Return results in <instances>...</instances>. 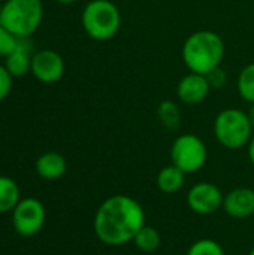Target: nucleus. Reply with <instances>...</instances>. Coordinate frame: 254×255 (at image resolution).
Segmentation results:
<instances>
[{
  "mask_svg": "<svg viewBox=\"0 0 254 255\" xmlns=\"http://www.w3.org/2000/svg\"><path fill=\"white\" fill-rule=\"evenodd\" d=\"M183 61L190 72L207 75L222 66L225 57V42L213 30H199L192 33L181 49Z\"/></svg>",
  "mask_w": 254,
  "mask_h": 255,
  "instance_id": "2",
  "label": "nucleus"
},
{
  "mask_svg": "<svg viewBox=\"0 0 254 255\" xmlns=\"http://www.w3.org/2000/svg\"><path fill=\"white\" fill-rule=\"evenodd\" d=\"M55 1H58V3H61V4H70V3H73V1H76V0H55Z\"/></svg>",
  "mask_w": 254,
  "mask_h": 255,
  "instance_id": "25",
  "label": "nucleus"
},
{
  "mask_svg": "<svg viewBox=\"0 0 254 255\" xmlns=\"http://www.w3.org/2000/svg\"><path fill=\"white\" fill-rule=\"evenodd\" d=\"M93 226L102 244L120 247L132 242L145 226V212L133 197L117 194L99 206Z\"/></svg>",
  "mask_w": 254,
  "mask_h": 255,
  "instance_id": "1",
  "label": "nucleus"
},
{
  "mask_svg": "<svg viewBox=\"0 0 254 255\" xmlns=\"http://www.w3.org/2000/svg\"><path fill=\"white\" fill-rule=\"evenodd\" d=\"M84 31L94 40L112 39L121 27V12L111 0H90L81 15Z\"/></svg>",
  "mask_w": 254,
  "mask_h": 255,
  "instance_id": "3",
  "label": "nucleus"
},
{
  "mask_svg": "<svg viewBox=\"0 0 254 255\" xmlns=\"http://www.w3.org/2000/svg\"><path fill=\"white\" fill-rule=\"evenodd\" d=\"M223 209L232 218H249L254 214V190L240 187L228 193L223 199Z\"/></svg>",
  "mask_w": 254,
  "mask_h": 255,
  "instance_id": "11",
  "label": "nucleus"
},
{
  "mask_svg": "<svg viewBox=\"0 0 254 255\" xmlns=\"http://www.w3.org/2000/svg\"><path fill=\"white\" fill-rule=\"evenodd\" d=\"M43 19L42 0H6L0 13V24L18 39H27Z\"/></svg>",
  "mask_w": 254,
  "mask_h": 255,
  "instance_id": "4",
  "label": "nucleus"
},
{
  "mask_svg": "<svg viewBox=\"0 0 254 255\" xmlns=\"http://www.w3.org/2000/svg\"><path fill=\"white\" fill-rule=\"evenodd\" d=\"M205 76H207V79H208V82H210L211 90H220V88H223V87L226 85V82H228V72H226L222 66L213 69V70H211L210 73H207Z\"/></svg>",
  "mask_w": 254,
  "mask_h": 255,
  "instance_id": "21",
  "label": "nucleus"
},
{
  "mask_svg": "<svg viewBox=\"0 0 254 255\" xmlns=\"http://www.w3.org/2000/svg\"><path fill=\"white\" fill-rule=\"evenodd\" d=\"M225 196L211 182H198L187 193L189 208L199 215H211L223 206Z\"/></svg>",
  "mask_w": 254,
  "mask_h": 255,
  "instance_id": "9",
  "label": "nucleus"
},
{
  "mask_svg": "<svg viewBox=\"0 0 254 255\" xmlns=\"http://www.w3.org/2000/svg\"><path fill=\"white\" fill-rule=\"evenodd\" d=\"M21 200L18 184L7 176H0V214L12 212Z\"/></svg>",
  "mask_w": 254,
  "mask_h": 255,
  "instance_id": "15",
  "label": "nucleus"
},
{
  "mask_svg": "<svg viewBox=\"0 0 254 255\" xmlns=\"http://www.w3.org/2000/svg\"><path fill=\"white\" fill-rule=\"evenodd\" d=\"M45 208L42 202L34 197L21 199L19 203L12 211L13 230L24 238H31L37 235L45 224Z\"/></svg>",
  "mask_w": 254,
  "mask_h": 255,
  "instance_id": "7",
  "label": "nucleus"
},
{
  "mask_svg": "<svg viewBox=\"0 0 254 255\" xmlns=\"http://www.w3.org/2000/svg\"><path fill=\"white\" fill-rule=\"evenodd\" d=\"M12 75L7 72L4 64H0V102L4 100L12 90Z\"/></svg>",
  "mask_w": 254,
  "mask_h": 255,
  "instance_id": "22",
  "label": "nucleus"
},
{
  "mask_svg": "<svg viewBox=\"0 0 254 255\" xmlns=\"http://www.w3.org/2000/svg\"><path fill=\"white\" fill-rule=\"evenodd\" d=\"M184 181H186V173L174 164L165 166L157 173V179H156L157 188L166 194H174L180 191L184 185Z\"/></svg>",
  "mask_w": 254,
  "mask_h": 255,
  "instance_id": "14",
  "label": "nucleus"
},
{
  "mask_svg": "<svg viewBox=\"0 0 254 255\" xmlns=\"http://www.w3.org/2000/svg\"><path fill=\"white\" fill-rule=\"evenodd\" d=\"M237 90L243 100L254 103V63L247 64L238 75Z\"/></svg>",
  "mask_w": 254,
  "mask_h": 255,
  "instance_id": "18",
  "label": "nucleus"
},
{
  "mask_svg": "<svg viewBox=\"0 0 254 255\" xmlns=\"http://www.w3.org/2000/svg\"><path fill=\"white\" fill-rule=\"evenodd\" d=\"M157 118L166 130H177L181 126V109L174 100H163L157 106Z\"/></svg>",
  "mask_w": 254,
  "mask_h": 255,
  "instance_id": "16",
  "label": "nucleus"
},
{
  "mask_svg": "<svg viewBox=\"0 0 254 255\" xmlns=\"http://www.w3.org/2000/svg\"><path fill=\"white\" fill-rule=\"evenodd\" d=\"M31 57L30 48L27 43H24V39H19L18 46L13 52H10L4 60V67L13 78L24 76L31 69Z\"/></svg>",
  "mask_w": 254,
  "mask_h": 255,
  "instance_id": "13",
  "label": "nucleus"
},
{
  "mask_svg": "<svg viewBox=\"0 0 254 255\" xmlns=\"http://www.w3.org/2000/svg\"><path fill=\"white\" fill-rule=\"evenodd\" d=\"M187 255H225V251L219 242L213 239H201L189 248Z\"/></svg>",
  "mask_w": 254,
  "mask_h": 255,
  "instance_id": "19",
  "label": "nucleus"
},
{
  "mask_svg": "<svg viewBox=\"0 0 254 255\" xmlns=\"http://www.w3.org/2000/svg\"><path fill=\"white\" fill-rule=\"evenodd\" d=\"M250 255H254V248H253V250H252V253H250Z\"/></svg>",
  "mask_w": 254,
  "mask_h": 255,
  "instance_id": "27",
  "label": "nucleus"
},
{
  "mask_svg": "<svg viewBox=\"0 0 254 255\" xmlns=\"http://www.w3.org/2000/svg\"><path fill=\"white\" fill-rule=\"evenodd\" d=\"M208 158V149L205 142L192 133L178 136L171 146L172 164L181 169L186 175L201 170Z\"/></svg>",
  "mask_w": 254,
  "mask_h": 255,
  "instance_id": "6",
  "label": "nucleus"
},
{
  "mask_svg": "<svg viewBox=\"0 0 254 255\" xmlns=\"http://www.w3.org/2000/svg\"><path fill=\"white\" fill-rule=\"evenodd\" d=\"M142 253H153L160 247V233L151 226H144L132 241Z\"/></svg>",
  "mask_w": 254,
  "mask_h": 255,
  "instance_id": "17",
  "label": "nucleus"
},
{
  "mask_svg": "<svg viewBox=\"0 0 254 255\" xmlns=\"http://www.w3.org/2000/svg\"><path fill=\"white\" fill-rule=\"evenodd\" d=\"M211 91L210 82L205 75L190 72L177 84V97L184 105L202 103Z\"/></svg>",
  "mask_w": 254,
  "mask_h": 255,
  "instance_id": "10",
  "label": "nucleus"
},
{
  "mask_svg": "<svg viewBox=\"0 0 254 255\" xmlns=\"http://www.w3.org/2000/svg\"><path fill=\"white\" fill-rule=\"evenodd\" d=\"M67 169L66 158L58 152H45L36 160V172L40 178L46 181L60 179Z\"/></svg>",
  "mask_w": 254,
  "mask_h": 255,
  "instance_id": "12",
  "label": "nucleus"
},
{
  "mask_svg": "<svg viewBox=\"0 0 254 255\" xmlns=\"http://www.w3.org/2000/svg\"><path fill=\"white\" fill-rule=\"evenodd\" d=\"M19 39L0 24V57H7L18 46Z\"/></svg>",
  "mask_w": 254,
  "mask_h": 255,
  "instance_id": "20",
  "label": "nucleus"
},
{
  "mask_svg": "<svg viewBox=\"0 0 254 255\" xmlns=\"http://www.w3.org/2000/svg\"><path fill=\"white\" fill-rule=\"evenodd\" d=\"M1 7H3V3L0 1V13H1Z\"/></svg>",
  "mask_w": 254,
  "mask_h": 255,
  "instance_id": "26",
  "label": "nucleus"
},
{
  "mask_svg": "<svg viewBox=\"0 0 254 255\" xmlns=\"http://www.w3.org/2000/svg\"><path fill=\"white\" fill-rule=\"evenodd\" d=\"M247 154H249V158H250V161L253 163L254 166V136L250 139V142L247 145Z\"/></svg>",
  "mask_w": 254,
  "mask_h": 255,
  "instance_id": "23",
  "label": "nucleus"
},
{
  "mask_svg": "<svg viewBox=\"0 0 254 255\" xmlns=\"http://www.w3.org/2000/svg\"><path fill=\"white\" fill-rule=\"evenodd\" d=\"M30 72L42 84H55L64 75V60L54 49H40L31 57Z\"/></svg>",
  "mask_w": 254,
  "mask_h": 255,
  "instance_id": "8",
  "label": "nucleus"
},
{
  "mask_svg": "<svg viewBox=\"0 0 254 255\" xmlns=\"http://www.w3.org/2000/svg\"><path fill=\"white\" fill-rule=\"evenodd\" d=\"M253 131L247 112L238 108L223 109L214 120V136L228 149H240L249 145Z\"/></svg>",
  "mask_w": 254,
  "mask_h": 255,
  "instance_id": "5",
  "label": "nucleus"
},
{
  "mask_svg": "<svg viewBox=\"0 0 254 255\" xmlns=\"http://www.w3.org/2000/svg\"><path fill=\"white\" fill-rule=\"evenodd\" d=\"M247 115H249V120H250V124L254 130V103H250V108L247 111Z\"/></svg>",
  "mask_w": 254,
  "mask_h": 255,
  "instance_id": "24",
  "label": "nucleus"
}]
</instances>
